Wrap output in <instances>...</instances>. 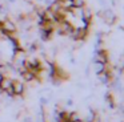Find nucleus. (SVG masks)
I'll return each instance as SVG.
<instances>
[{
	"instance_id": "1",
	"label": "nucleus",
	"mask_w": 124,
	"mask_h": 122,
	"mask_svg": "<svg viewBox=\"0 0 124 122\" xmlns=\"http://www.w3.org/2000/svg\"><path fill=\"white\" fill-rule=\"evenodd\" d=\"M1 28L6 33H17V24L11 17H7L4 21H1Z\"/></svg>"
},
{
	"instance_id": "2",
	"label": "nucleus",
	"mask_w": 124,
	"mask_h": 122,
	"mask_svg": "<svg viewBox=\"0 0 124 122\" xmlns=\"http://www.w3.org/2000/svg\"><path fill=\"white\" fill-rule=\"evenodd\" d=\"M95 61H97V62H103V64L109 62V56H108L107 50H104V49L96 50V54H95Z\"/></svg>"
},
{
	"instance_id": "3",
	"label": "nucleus",
	"mask_w": 124,
	"mask_h": 122,
	"mask_svg": "<svg viewBox=\"0 0 124 122\" xmlns=\"http://www.w3.org/2000/svg\"><path fill=\"white\" fill-rule=\"evenodd\" d=\"M24 84L22 81H17V80H14L12 81V92H14V95H22L24 93Z\"/></svg>"
},
{
	"instance_id": "4",
	"label": "nucleus",
	"mask_w": 124,
	"mask_h": 122,
	"mask_svg": "<svg viewBox=\"0 0 124 122\" xmlns=\"http://www.w3.org/2000/svg\"><path fill=\"white\" fill-rule=\"evenodd\" d=\"M20 74H22V77L24 78V81H27V82H31V81H33V80H36V76L32 70H27V69H25V70L22 72Z\"/></svg>"
},
{
	"instance_id": "5",
	"label": "nucleus",
	"mask_w": 124,
	"mask_h": 122,
	"mask_svg": "<svg viewBox=\"0 0 124 122\" xmlns=\"http://www.w3.org/2000/svg\"><path fill=\"white\" fill-rule=\"evenodd\" d=\"M87 4L85 0H73V7H84Z\"/></svg>"
},
{
	"instance_id": "6",
	"label": "nucleus",
	"mask_w": 124,
	"mask_h": 122,
	"mask_svg": "<svg viewBox=\"0 0 124 122\" xmlns=\"http://www.w3.org/2000/svg\"><path fill=\"white\" fill-rule=\"evenodd\" d=\"M71 122H84L81 118H76V119H73V121H71Z\"/></svg>"
}]
</instances>
